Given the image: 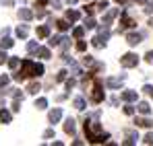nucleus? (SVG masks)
Listing matches in <instances>:
<instances>
[{
	"mask_svg": "<svg viewBox=\"0 0 153 146\" xmlns=\"http://www.w3.org/2000/svg\"><path fill=\"white\" fill-rule=\"evenodd\" d=\"M68 23H71L68 19H66V21H56V27H58V31H66V29L71 27Z\"/></svg>",
	"mask_w": 153,
	"mask_h": 146,
	"instance_id": "obj_23",
	"label": "nucleus"
},
{
	"mask_svg": "<svg viewBox=\"0 0 153 146\" xmlns=\"http://www.w3.org/2000/svg\"><path fill=\"white\" fill-rule=\"evenodd\" d=\"M35 2H37V4H39V6H46V4H48V2H50V0H35Z\"/></svg>",
	"mask_w": 153,
	"mask_h": 146,
	"instance_id": "obj_48",
	"label": "nucleus"
},
{
	"mask_svg": "<svg viewBox=\"0 0 153 146\" xmlns=\"http://www.w3.org/2000/svg\"><path fill=\"white\" fill-rule=\"evenodd\" d=\"M73 87H75V80H73V78H71V80H66V89H68V91H71V89H73Z\"/></svg>",
	"mask_w": 153,
	"mask_h": 146,
	"instance_id": "obj_47",
	"label": "nucleus"
},
{
	"mask_svg": "<svg viewBox=\"0 0 153 146\" xmlns=\"http://www.w3.org/2000/svg\"><path fill=\"white\" fill-rule=\"evenodd\" d=\"M97 8L105 10V8H108V0H100V2H97Z\"/></svg>",
	"mask_w": 153,
	"mask_h": 146,
	"instance_id": "obj_39",
	"label": "nucleus"
},
{
	"mask_svg": "<svg viewBox=\"0 0 153 146\" xmlns=\"http://www.w3.org/2000/svg\"><path fill=\"white\" fill-rule=\"evenodd\" d=\"M60 117H62V109H52V111H50V115H48V120H50V123L60 122Z\"/></svg>",
	"mask_w": 153,
	"mask_h": 146,
	"instance_id": "obj_8",
	"label": "nucleus"
},
{
	"mask_svg": "<svg viewBox=\"0 0 153 146\" xmlns=\"http://www.w3.org/2000/svg\"><path fill=\"white\" fill-rule=\"evenodd\" d=\"M62 39H64L62 35H56V37H50V41H48V43H50L52 48H56V45H60V43H62Z\"/></svg>",
	"mask_w": 153,
	"mask_h": 146,
	"instance_id": "obj_22",
	"label": "nucleus"
},
{
	"mask_svg": "<svg viewBox=\"0 0 153 146\" xmlns=\"http://www.w3.org/2000/svg\"><path fill=\"white\" fill-rule=\"evenodd\" d=\"M143 91H145L149 97H153V84H145V87H143Z\"/></svg>",
	"mask_w": 153,
	"mask_h": 146,
	"instance_id": "obj_37",
	"label": "nucleus"
},
{
	"mask_svg": "<svg viewBox=\"0 0 153 146\" xmlns=\"http://www.w3.org/2000/svg\"><path fill=\"white\" fill-rule=\"evenodd\" d=\"M21 99H15V103H13V111H19L21 109V103H19Z\"/></svg>",
	"mask_w": 153,
	"mask_h": 146,
	"instance_id": "obj_42",
	"label": "nucleus"
},
{
	"mask_svg": "<svg viewBox=\"0 0 153 146\" xmlns=\"http://www.w3.org/2000/svg\"><path fill=\"white\" fill-rule=\"evenodd\" d=\"M21 70L25 76H42L44 74V66L42 64H37V62H31V60H23L21 62Z\"/></svg>",
	"mask_w": 153,
	"mask_h": 146,
	"instance_id": "obj_2",
	"label": "nucleus"
},
{
	"mask_svg": "<svg viewBox=\"0 0 153 146\" xmlns=\"http://www.w3.org/2000/svg\"><path fill=\"white\" fill-rule=\"evenodd\" d=\"M139 99V93L137 91H124L122 93V101H126V103H132V101H137Z\"/></svg>",
	"mask_w": 153,
	"mask_h": 146,
	"instance_id": "obj_7",
	"label": "nucleus"
},
{
	"mask_svg": "<svg viewBox=\"0 0 153 146\" xmlns=\"http://www.w3.org/2000/svg\"><path fill=\"white\" fill-rule=\"evenodd\" d=\"M0 120H2L4 123H8L10 120H13V115H10V111H6V109L2 107V109H0Z\"/></svg>",
	"mask_w": 153,
	"mask_h": 146,
	"instance_id": "obj_18",
	"label": "nucleus"
},
{
	"mask_svg": "<svg viewBox=\"0 0 153 146\" xmlns=\"http://www.w3.org/2000/svg\"><path fill=\"white\" fill-rule=\"evenodd\" d=\"M141 39H143L141 33H128V35H126V43H128V45H139Z\"/></svg>",
	"mask_w": 153,
	"mask_h": 146,
	"instance_id": "obj_5",
	"label": "nucleus"
},
{
	"mask_svg": "<svg viewBox=\"0 0 153 146\" xmlns=\"http://www.w3.org/2000/svg\"><path fill=\"white\" fill-rule=\"evenodd\" d=\"M120 17H122V27H132V25H134V21H132V19L128 17V15L124 12V10L120 12Z\"/></svg>",
	"mask_w": 153,
	"mask_h": 146,
	"instance_id": "obj_17",
	"label": "nucleus"
},
{
	"mask_svg": "<svg viewBox=\"0 0 153 146\" xmlns=\"http://www.w3.org/2000/svg\"><path fill=\"white\" fill-rule=\"evenodd\" d=\"M137 2H141V4H147V2H149V0H137Z\"/></svg>",
	"mask_w": 153,
	"mask_h": 146,
	"instance_id": "obj_50",
	"label": "nucleus"
},
{
	"mask_svg": "<svg viewBox=\"0 0 153 146\" xmlns=\"http://www.w3.org/2000/svg\"><path fill=\"white\" fill-rule=\"evenodd\" d=\"M139 140V134L137 132H126V140H124V144H134Z\"/></svg>",
	"mask_w": 153,
	"mask_h": 146,
	"instance_id": "obj_14",
	"label": "nucleus"
},
{
	"mask_svg": "<svg viewBox=\"0 0 153 146\" xmlns=\"http://www.w3.org/2000/svg\"><path fill=\"white\" fill-rule=\"evenodd\" d=\"M143 142H145V144H153V132H149V134L143 138Z\"/></svg>",
	"mask_w": 153,
	"mask_h": 146,
	"instance_id": "obj_36",
	"label": "nucleus"
},
{
	"mask_svg": "<svg viewBox=\"0 0 153 146\" xmlns=\"http://www.w3.org/2000/svg\"><path fill=\"white\" fill-rule=\"evenodd\" d=\"M27 49H29V51H31V54H33V51H37V43H35V41H29V43H27Z\"/></svg>",
	"mask_w": 153,
	"mask_h": 146,
	"instance_id": "obj_35",
	"label": "nucleus"
},
{
	"mask_svg": "<svg viewBox=\"0 0 153 146\" xmlns=\"http://www.w3.org/2000/svg\"><path fill=\"white\" fill-rule=\"evenodd\" d=\"M42 87H39V82H31L29 87H27V93H31V95H37V91H39Z\"/></svg>",
	"mask_w": 153,
	"mask_h": 146,
	"instance_id": "obj_21",
	"label": "nucleus"
},
{
	"mask_svg": "<svg viewBox=\"0 0 153 146\" xmlns=\"http://www.w3.org/2000/svg\"><path fill=\"white\" fill-rule=\"evenodd\" d=\"M122 80H124V76H120V78H108L105 84H108L110 89H118V87L122 84Z\"/></svg>",
	"mask_w": 153,
	"mask_h": 146,
	"instance_id": "obj_9",
	"label": "nucleus"
},
{
	"mask_svg": "<svg viewBox=\"0 0 153 146\" xmlns=\"http://www.w3.org/2000/svg\"><path fill=\"white\" fill-rule=\"evenodd\" d=\"M85 29H87V27H76L75 31H73V35H75L76 39H81V37H83V33H85Z\"/></svg>",
	"mask_w": 153,
	"mask_h": 146,
	"instance_id": "obj_29",
	"label": "nucleus"
},
{
	"mask_svg": "<svg viewBox=\"0 0 153 146\" xmlns=\"http://www.w3.org/2000/svg\"><path fill=\"white\" fill-rule=\"evenodd\" d=\"M145 6H147V8H145V12H147V15H151V12H153V2H147Z\"/></svg>",
	"mask_w": 153,
	"mask_h": 146,
	"instance_id": "obj_44",
	"label": "nucleus"
},
{
	"mask_svg": "<svg viewBox=\"0 0 153 146\" xmlns=\"http://www.w3.org/2000/svg\"><path fill=\"white\" fill-rule=\"evenodd\" d=\"M19 19H23V21H31V19H33V12H31L29 8H19Z\"/></svg>",
	"mask_w": 153,
	"mask_h": 146,
	"instance_id": "obj_12",
	"label": "nucleus"
},
{
	"mask_svg": "<svg viewBox=\"0 0 153 146\" xmlns=\"http://www.w3.org/2000/svg\"><path fill=\"white\" fill-rule=\"evenodd\" d=\"M118 15H120V8H112V10H108L105 17H103V27H110V23H112Z\"/></svg>",
	"mask_w": 153,
	"mask_h": 146,
	"instance_id": "obj_4",
	"label": "nucleus"
},
{
	"mask_svg": "<svg viewBox=\"0 0 153 146\" xmlns=\"http://www.w3.org/2000/svg\"><path fill=\"white\" fill-rule=\"evenodd\" d=\"M83 64H93V58H91V56H85V58H83Z\"/></svg>",
	"mask_w": 153,
	"mask_h": 146,
	"instance_id": "obj_46",
	"label": "nucleus"
},
{
	"mask_svg": "<svg viewBox=\"0 0 153 146\" xmlns=\"http://www.w3.org/2000/svg\"><path fill=\"white\" fill-rule=\"evenodd\" d=\"M13 45H15V41H13L10 37H4V39L0 41V48L2 49H8V48H13Z\"/></svg>",
	"mask_w": 153,
	"mask_h": 146,
	"instance_id": "obj_20",
	"label": "nucleus"
},
{
	"mask_svg": "<svg viewBox=\"0 0 153 146\" xmlns=\"http://www.w3.org/2000/svg\"><path fill=\"white\" fill-rule=\"evenodd\" d=\"M91 43H93L95 48H103V45H105V41H103L100 35H97V37H93V39H91Z\"/></svg>",
	"mask_w": 153,
	"mask_h": 146,
	"instance_id": "obj_25",
	"label": "nucleus"
},
{
	"mask_svg": "<svg viewBox=\"0 0 153 146\" xmlns=\"http://www.w3.org/2000/svg\"><path fill=\"white\" fill-rule=\"evenodd\" d=\"M19 64H21V60H19V58H8V68H13V70H15Z\"/></svg>",
	"mask_w": 153,
	"mask_h": 146,
	"instance_id": "obj_28",
	"label": "nucleus"
},
{
	"mask_svg": "<svg viewBox=\"0 0 153 146\" xmlns=\"http://www.w3.org/2000/svg\"><path fill=\"white\" fill-rule=\"evenodd\" d=\"M44 138H54V130H46V132H44Z\"/></svg>",
	"mask_w": 153,
	"mask_h": 146,
	"instance_id": "obj_43",
	"label": "nucleus"
},
{
	"mask_svg": "<svg viewBox=\"0 0 153 146\" xmlns=\"http://www.w3.org/2000/svg\"><path fill=\"white\" fill-rule=\"evenodd\" d=\"M8 82H10V76H6V74H4V76H0V87H2V89H4Z\"/></svg>",
	"mask_w": 153,
	"mask_h": 146,
	"instance_id": "obj_34",
	"label": "nucleus"
},
{
	"mask_svg": "<svg viewBox=\"0 0 153 146\" xmlns=\"http://www.w3.org/2000/svg\"><path fill=\"white\" fill-rule=\"evenodd\" d=\"M17 35H19L21 39H25V37H27V27H25V25H21V27H17Z\"/></svg>",
	"mask_w": 153,
	"mask_h": 146,
	"instance_id": "obj_26",
	"label": "nucleus"
},
{
	"mask_svg": "<svg viewBox=\"0 0 153 146\" xmlns=\"http://www.w3.org/2000/svg\"><path fill=\"white\" fill-rule=\"evenodd\" d=\"M4 4H6V6H13V4H15V0H4Z\"/></svg>",
	"mask_w": 153,
	"mask_h": 146,
	"instance_id": "obj_49",
	"label": "nucleus"
},
{
	"mask_svg": "<svg viewBox=\"0 0 153 146\" xmlns=\"http://www.w3.org/2000/svg\"><path fill=\"white\" fill-rule=\"evenodd\" d=\"M73 105H75V109H79V111H83V109L87 107V103H85V99H83V97H76L75 101H73Z\"/></svg>",
	"mask_w": 153,
	"mask_h": 146,
	"instance_id": "obj_16",
	"label": "nucleus"
},
{
	"mask_svg": "<svg viewBox=\"0 0 153 146\" xmlns=\"http://www.w3.org/2000/svg\"><path fill=\"white\" fill-rule=\"evenodd\" d=\"M66 74H68L66 70H60V72L56 74V82H62V80H66Z\"/></svg>",
	"mask_w": 153,
	"mask_h": 146,
	"instance_id": "obj_32",
	"label": "nucleus"
},
{
	"mask_svg": "<svg viewBox=\"0 0 153 146\" xmlns=\"http://www.w3.org/2000/svg\"><path fill=\"white\" fill-rule=\"evenodd\" d=\"M66 2H68V4H75V2H76V0H66Z\"/></svg>",
	"mask_w": 153,
	"mask_h": 146,
	"instance_id": "obj_51",
	"label": "nucleus"
},
{
	"mask_svg": "<svg viewBox=\"0 0 153 146\" xmlns=\"http://www.w3.org/2000/svg\"><path fill=\"white\" fill-rule=\"evenodd\" d=\"M95 8H97V4H87V6H85V12H87V15H93Z\"/></svg>",
	"mask_w": 153,
	"mask_h": 146,
	"instance_id": "obj_33",
	"label": "nucleus"
},
{
	"mask_svg": "<svg viewBox=\"0 0 153 146\" xmlns=\"http://www.w3.org/2000/svg\"><path fill=\"white\" fill-rule=\"evenodd\" d=\"M95 19H91V15H89V17H87V19H85V27H87V29H95Z\"/></svg>",
	"mask_w": 153,
	"mask_h": 146,
	"instance_id": "obj_27",
	"label": "nucleus"
},
{
	"mask_svg": "<svg viewBox=\"0 0 153 146\" xmlns=\"http://www.w3.org/2000/svg\"><path fill=\"white\" fill-rule=\"evenodd\" d=\"M124 113H126V115H132V113H134V107H132V105H126V107H124Z\"/></svg>",
	"mask_w": 153,
	"mask_h": 146,
	"instance_id": "obj_41",
	"label": "nucleus"
},
{
	"mask_svg": "<svg viewBox=\"0 0 153 146\" xmlns=\"http://www.w3.org/2000/svg\"><path fill=\"white\" fill-rule=\"evenodd\" d=\"M145 60H147L149 64H153V51H147V54H145Z\"/></svg>",
	"mask_w": 153,
	"mask_h": 146,
	"instance_id": "obj_45",
	"label": "nucleus"
},
{
	"mask_svg": "<svg viewBox=\"0 0 153 146\" xmlns=\"http://www.w3.org/2000/svg\"><path fill=\"white\" fill-rule=\"evenodd\" d=\"M137 125H141V128H153V120L149 117H137Z\"/></svg>",
	"mask_w": 153,
	"mask_h": 146,
	"instance_id": "obj_11",
	"label": "nucleus"
},
{
	"mask_svg": "<svg viewBox=\"0 0 153 146\" xmlns=\"http://www.w3.org/2000/svg\"><path fill=\"white\" fill-rule=\"evenodd\" d=\"M116 2H126V0H116Z\"/></svg>",
	"mask_w": 153,
	"mask_h": 146,
	"instance_id": "obj_52",
	"label": "nucleus"
},
{
	"mask_svg": "<svg viewBox=\"0 0 153 146\" xmlns=\"http://www.w3.org/2000/svg\"><path fill=\"white\" fill-rule=\"evenodd\" d=\"M85 134H87V140L91 144H102L105 140H110V134H103L102 132V125L95 122V123H89L85 122Z\"/></svg>",
	"mask_w": 153,
	"mask_h": 146,
	"instance_id": "obj_1",
	"label": "nucleus"
},
{
	"mask_svg": "<svg viewBox=\"0 0 153 146\" xmlns=\"http://www.w3.org/2000/svg\"><path fill=\"white\" fill-rule=\"evenodd\" d=\"M37 37H50V27H48V25L37 27Z\"/></svg>",
	"mask_w": 153,
	"mask_h": 146,
	"instance_id": "obj_15",
	"label": "nucleus"
},
{
	"mask_svg": "<svg viewBox=\"0 0 153 146\" xmlns=\"http://www.w3.org/2000/svg\"><path fill=\"white\" fill-rule=\"evenodd\" d=\"M137 109H139V113H141V115H149V113H151V105H149V103H145V101H141Z\"/></svg>",
	"mask_w": 153,
	"mask_h": 146,
	"instance_id": "obj_10",
	"label": "nucleus"
},
{
	"mask_svg": "<svg viewBox=\"0 0 153 146\" xmlns=\"http://www.w3.org/2000/svg\"><path fill=\"white\" fill-rule=\"evenodd\" d=\"M93 101L95 103H102L103 101V91H102V84L100 82H95V87H93Z\"/></svg>",
	"mask_w": 153,
	"mask_h": 146,
	"instance_id": "obj_6",
	"label": "nucleus"
},
{
	"mask_svg": "<svg viewBox=\"0 0 153 146\" xmlns=\"http://www.w3.org/2000/svg\"><path fill=\"white\" fill-rule=\"evenodd\" d=\"M79 10H66V19L71 21V23H75V21H79Z\"/></svg>",
	"mask_w": 153,
	"mask_h": 146,
	"instance_id": "obj_19",
	"label": "nucleus"
},
{
	"mask_svg": "<svg viewBox=\"0 0 153 146\" xmlns=\"http://www.w3.org/2000/svg\"><path fill=\"white\" fill-rule=\"evenodd\" d=\"M35 107H37V109H46V107H48V99H37V101H35Z\"/></svg>",
	"mask_w": 153,
	"mask_h": 146,
	"instance_id": "obj_24",
	"label": "nucleus"
},
{
	"mask_svg": "<svg viewBox=\"0 0 153 146\" xmlns=\"http://www.w3.org/2000/svg\"><path fill=\"white\" fill-rule=\"evenodd\" d=\"M37 54H39V58H50V49L48 48H39Z\"/></svg>",
	"mask_w": 153,
	"mask_h": 146,
	"instance_id": "obj_31",
	"label": "nucleus"
},
{
	"mask_svg": "<svg viewBox=\"0 0 153 146\" xmlns=\"http://www.w3.org/2000/svg\"><path fill=\"white\" fill-rule=\"evenodd\" d=\"M76 49H79V51H85V49H87V43H85V41H79V43H76Z\"/></svg>",
	"mask_w": 153,
	"mask_h": 146,
	"instance_id": "obj_40",
	"label": "nucleus"
},
{
	"mask_svg": "<svg viewBox=\"0 0 153 146\" xmlns=\"http://www.w3.org/2000/svg\"><path fill=\"white\" fill-rule=\"evenodd\" d=\"M137 64H139V56H134V54H124L120 58V66L122 68H134Z\"/></svg>",
	"mask_w": 153,
	"mask_h": 146,
	"instance_id": "obj_3",
	"label": "nucleus"
},
{
	"mask_svg": "<svg viewBox=\"0 0 153 146\" xmlns=\"http://www.w3.org/2000/svg\"><path fill=\"white\" fill-rule=\"evenodd\" d=\"M4 62H8V56L4 54V49H0V64H4Z\"/></svg>",
	"mask_w": 153,
	"mask_h": 146,
	"instance_id": "obj_38",
	"label": "nucleus"
},
{
	"mask_svg": "<svg viewBox=\"0 0 153 146\" xmlns=\"http://www.w3.org/2000/svg\"><path fill=\"white\" fill-rule=\"evenodd\" d=\"M75 130H76L75 120H71V117H68V120L64 122V132H66V134H75Z\"/></svg>",
	"mask_w": 153,
	"mask_h": 146,
	"instance_id": "obj_13",
	"label": "nucleus"
},
{
	"mask_svg": "<svg viewBox=\"0 0 153 146\" xmlns=\"http://www.w3.org/2000/svg\"><path fill=\"white\" fill-rule=\"evenodd\" d=\"M13 78H15L17 82H23V80H25L27 76H25V74H23V70H19V72H15V74H13Z\"/></svg>",
	"mask_w": 153,
	"mask_h": 146,
	"instance_id": "obj_30",
	"label": "nucleus"
}]
</instances>
